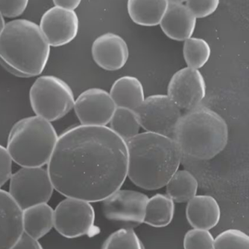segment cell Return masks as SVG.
Returning <instances> with one entry per match:
<instances>
[{"instance_id":"e0dca14e","label":"cell","mask_w":249,"mask_h":249,"mask_svg":"<svg viewBox=\"0 0 249 249\" xmlns=\"http://www.w3.org/2000/svg\"><path fill=\"white\" fill-rule=\"evenodd\" d=\"M186 213L193 228L207 231L216 227L221 218L220 207L210 196H195L190 199Z\"/></svg>"},{"instance_id":"9a60e30c","label":"cell","mask_w":249,"mask_h":249,"mask_svg":"<svg viewBox=\"0 0 249 249\" xmlns=\"http://www.w3.org/2000/svg\"><path fill=\"white\" fill-rule=\"evenodd\" d=\"M22 213L8 192L0 189V249H11L21 236Z\"/></svg>"},{"instance_id":"52a82bcc","label":"cell","mask_w":249,"mask_h":249,"mask_svg":"<svg viewBox=\"0 0 249 249\" xmlns=\"http://www.w3.org/2000/svg\"><path fill=\"white\" fill-rule=\"evenodd\" d=\"M54 190L49 174L42 167H22L10 178L9 194L22 210L48 203Z\"/></svg>"},{"instance_id":"83f0119b","label":"cell","mask_w":249,"mask_h":249,"mask_svg":"<svg viewBox=\"0 0 249 249\" xmlns=\"http://www.w3.org/2000/svg\"><path fill=\"white\" fill-rule=\"evenodd\" d=\"M219 4V0H187L186 6L196 18H206L213 14Z\"/></svg>"},{"instance_id":"7c38bea8","label":"cell","mask_w":249,"mask_h":249,"mask_svg":"<svg viewBox=\"0 0 249 249\" xmlns=\"http://www.w3.org/2000/svg\"><path fill=\"white\" fill-rule=\"evenodd\" d=\"M75 112L82 125L106 126L116 106L110 93L101 89H89L75 101Z\"/></svg>"},{"instance_id":"f1b7e54d","label":"cell","mask_w":249,"mask_h":249,"mask_svg":"<svg viewBox=\"0 0 249 249\" xmlns=\"http://www.w3.org/2000/svg\"><path fill=\"white\" fill-rule=\"evenodd\" d=\"M29 0H0V14L4 17L16 18L23 14Z\"/></svg>"},{"instance_id":"836d02e7","label":"cell","mask_w":249,"mask_h":249,"mask_svg":"<svg viewBox=\"0 0 249 249\" xmlns=\"http://www.w3.org/2000/svg\"><path fill=\"white\" fill-rule=\"evenodd\" d=\"M168 1L169 3H178V4H182L183 2L187 1V0H168Z\"/></svg>"},{"instance_id":"5bb4252c","label":"cell","mask_w":249,"mask_h":249,"mask_svg":"<svg viewBox=\"0 0 249 249\" xmlns=\"http://www.w3.org/2000/svg\"><path fill=\"white\" fill-rule=\"evenodd\" d=\"M94 61L107 71H116L124 67L129 58L127 42L119 35L106 33L95 39L92 47Z\"/></svg>"},{"instance_id":"6da1fadb","label":"cell","mask_w":249,"mask_h":249,"mask_svg":"<svg viewBox=\"0 0 249 249\" xmlns=\"http://www.w3.org/2000/svg\"><path fill=\"white\" fill-rule=\"evenodd\" d=\"M127 160V143L114 130L81 124L58 136L47 171L60 194L95 203L122 187Z\"/></svg>"},{"instance_id":"f546056e","label":"cell","mask_w":249,"mask_h":249,"mask_svg":"<svg viewBox=\"0 0 249 249\" xmlns=\"http://www.w3.org/2000/svg\"><path fill=\"white\" fill-rule=\"evenodd\" d=\"M12 162L7 149L0 145V188L11 177Z\"/></svg>"},{"instance_id":"ac0fdd59","label":"cell","mask_w":249,"mask_h":249,"mask_svg":"<svg viewBox=\"0 0 249 249\" xmlns=\"http://www.w3.org/2000/svg\"><path fill=\"white\" fill-rule=\"evenodd\" d=\"M116 107L135 111L145 100L144 90L138 79L124 76L114 82L110 93Z\"/></svg>"},{"instance_id":"2e32d148","label":"cell","mask_w":249,"mask_h":249,"mask_svg":"<svg viewBox=\"0 0 249 249\" xmlns=\"http://www.w3.org/2000/svg\"><path fill=\"white\" fill-rule=\"evenodd\" d=\"M196 20L195 16L187 6L178 3H169L159 25L165 35L171 39L185 41L192 36Z\"/></svg>"},{"instance_id":"277c9868","label":"cell","mask_w":249,"mask_h":249,"mask_svg":"<svg viewBox=\"0 0 249 249\" xmlns=\"http://www.w3.org/2000/svg\"><path fill=\"white\" fill-rule=\"evenodd\" d=\"M172 139L181 155L198 160H208L226 146L228 124L214 111L197 107L181 117Z\"/></svg>"},{"instance_id":"7402d4cb","label":"cell","mask_w":249,"mask_h":249,"mask_svg":"<svg viewBox=\"0 0 249 249\" xmlns=\"http://www.w3.org/2000/svg\"><path fill=\"white\" fill-rule=\"evenodd\" d=\"M167 196L176 203H185L197 194L198 182L190 171H177L166 185Z\"/></svg>"},{"instance_id":"d4e9b609","label":"cell","mask_w":249,"mask_h":249,"mask_svg":"<svg viewBox=\"0 0 249 249\" xmlns=\"http://www.w3.org/2000/svg\"><path fill=\"white\" fill-rule=\"evenodd\" d=\"M101 249H145V247L133 229L123 228L113 232Z\"/></svg>"},{"instance_id":"ffe728a7","label":"cell","mask_w":249,"mask_h":249,"mask_svg":"<svg viewBox=\"0 0 249 249\" xmlns=\"http://www.w3.org/2000/svg\"><path fill=\"white\" fill-rule=\"evenodd\" d=\"M168 4V0H128L127 9L136 24L154 26L160 23Z\"/></svg>"},{"instance_id":"8fae6325","label":"cell","mask_w":249,"mask_h":249,"mask_svg":"<svg viewBox=\"0 0 249 249\" xmlns=\"http://www.w3.org/2000/svg\"><path fill=\"white\" fill-rule=\"evenodd\" d=\"M206 93L203 76L198 70L190 67L177 71L168 85V97L179 109L191 110L197 107Z\"/></svg>"},{"instance_id":"ba28073f","label":"cell","mask_w":249,"mask_h":249,"mask_svg":"<svg viewBox=\"0 0 249 249\" xmlns=\"http://www.w3.org/2000/svg\"><path fill=\"white\" fill-rule=\"evenodd\" d=\"M95 212L89 202L67 197L54 211V227L67 238L90 235L95 231Z\"/></svg>"},{"instance_id":"4316f807","label":"cell","mask_w":249,"mask_h":249,"mask_svg":"<svg viewBox=\"0 0 249 249\" xmlns=\"http://www.w3.org/2000/svg\"><path fill=\"white\" fill-rule=\"evenodd\" d=\"M213 235L207 230H190L184 239V249H213Z\"/></svg>"},{"instance_id":"44dd1931","label":"cell","mask_w":249,"mask_h":249,"mask_svg":"<svg viewBox=\"0 0 249 249\" xmlns=\"http://www.w3.org/2000/svg\"><path fill=\"white\" fill-rule=\"evenodd\" d=\"M174 213L173 200L166 195L156 194L148 200L143 222L154 228H164L172 222Z\"/></svg>"},{"instance_id":"9c48e42d","label":"cell","mask_w":249,"mask_h":249,"mask_svg":"<svg viewBox=\"0 0 249 249\" xmlns=\"http://www.w3.org/2000/svg\"><path fill=\"white\" fill-rule=\"evenodd\" d=\"M134 112L146 132L171 138L181 117V109L165 95L149 96Z\"/></svg>"},{"instance_id":"603a6c76","label":"cell","mask_w":249,"mask_h":249,"mask_svg":"<svg viewBox=\"0 0 249 249\" xmlns=\"http://www.w3.org/2000/svg\"><path fill=\"white\" fill-rule=\"evenodd\" d=\"M110 124V128L126 142L140 131V124L135 112L127 108L116 107Z\"/></svg>"},{"instance_id":"30bf717a","label":"cell","mask_w":249,"mask_h":249,"mask_svg":"<svg viewBox=\"0 0 249 249\" xmlns=\"http://www.w3.org/2000/svg\"><path fill=\"white\" fill-rule=\"evenodd\" d=\"M148 200L143 193L119 189L102 200V212L113 222L137 226L144 222Z\"/></svg>"},{"instance_id":"d6a6232c","label":"cell","mask_w":249,"mask_h":249,"mask_svg":"<svg viewBox=\"0 0 249 249\" xmlns=\"http://www.w3.org/2000/svg\"><path fill=\"white\" fill-rule=\"evenodd\" d=\"M5 24L6 23L5 22H4V18L0 14V35H1V32H2Z\"/></svg>"},{"instance_id":"7a4b0ae2","label":"cell","mask_w":249,"mask_h":249,"mask_svg":"<svg viewBox=\"0 0 249 249\" xmlns=\"http://www.w3.org/2000/svg\"><path fill=\"white\" fill-rule=\"evenodd\" d=\"M126 143L127 177L140 188L165 187L179 168L181 152L172 138L144 132Z\"/></svg>"},{"instance_id":"8992f818","label":"cell","mask_w":249,"mask_h":249,"mask_svg":"<svg viewBox=\"0 0 249 249\" xmlns=\"http://www.w3.org/2000/svg\"><path fill=\"white\" fill-rule=\"evenodd\" d=\"M31 106L37 116L49 122L58 121L74 107L75 97L68 84L59 77H38L29 91Z\"/></svg>"},{"instance_id":"4dcf8cb0","label":"cell","mask_w":249,"mask_h":249,"mask_svg":"<svg viewBox=\"0 0 249 249\" xmlns=\"http://www.w3.org/2000/svg\"><path fill=\"white\" fill-rule=\"evenodd\" d=\"M11 249H43L38 240L23 232L19 241Z\"/></svg>"},{"instance_id":"3957f363","label":"cell","mask_w":249,"mask_h":249,"mask_svg":"<svg viewBox=\"0 0 249 249\" xmlns=\"http://www.w3.org/2000/svg\"><path fill=\"white\" fill-rule=\"evenodd\" d=\"M50 47L36 23L13 20L6 23L0 35V64L15 75L35 77L46 67Z\"/></svg>"},{"instance_id":"4fadbf2b","label":"cell","mask_w":249,"mask_h":249,"mask_svg":"<svg viewBox=\"0 0 249 249\" xmlns=\"http://www.w3.org/2000/svg\"><path fill=\"white\" fill-rule=\"evenodd\" d=\"M39 26L50 46H63L77 36L78 17L74 10L55 6L44 13Z\"/></svg>"},{"instance_id":"484cf974","label":"cell","mask_w":249,"mask_h":249,"mask_svg":"<svg viewBox=\"0 0 249 249\" xmlns=\"http://www.w3.org/2000/svg\"><path fill=\"white\" fill-rule=\"evenodd\" d=\"M213 249H249V235L239 230L224 231L215 238Z\"/></svg>"},{"instance_id":"5b68a950","label":"cell","mask_w":249,"mask_h":249,"mask_svg":"<svg viewBox=\"0 0 249 249\" xmlns=\"http://www.w3.org/2000/svg\"><path fill=\"white\" fill-rule=\"evenodd\" d=\"M58 138L51 122L39 116L29 117L12 127L7 150L12 160L21 167H42L49 162Z\"/></svg>"},{"instance_id":"d6986e66","label":"cell","mask_w":249,"mask_h":249,"mask_svg":"<svg viewBox=\"0 0 249 249\" xmlns=\"http://www.w3.org/2000/svg\"><path fill=\"white\" fill-rule=\"evenodd\" d=\"M23 232L39 240L54 227V210L47 203L26 208L22 213Z\"/></svg>"},{"instance_id":"cb8c5ba5","label":"cell","mask_w":249,"mask_h":249,"mask_svg":"<svg viewBox=\"0 0 249 249\" xmlns=\"http://www.w3.org/2000/svg\"><path fill=\"white\" fill-rule=\"evenodd\" d=\"M211 52L209 43L201 38L190 37L184 42L183 53L190 68H202L209 61Z\"/></svg>"},{"instance_id":"1f68e13d","label":"cell","mask_w":249,"mask_h":249,"mask_svg":"<svg viewBox=\"0 0 249 249\" xmlns=\"http://www.w3.org/2000/svg\"><path fill=\"white\" fill-rule=\"evenodd\" d=\"M82 0H53L56 7L74 10L80 5Z\"/></svg>"}]
</instances>
